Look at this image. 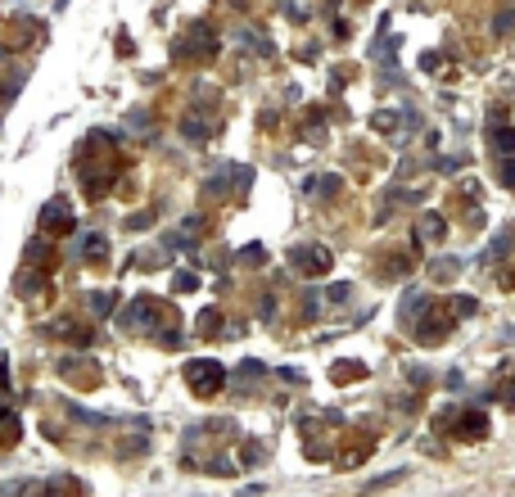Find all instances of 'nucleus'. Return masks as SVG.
<instances>
[{"label": "nucleus", "mask_w": 515, "mask_h": 497, "mask_svg": "<svg viewBox=\"0 0 515 497\" xmlns=\"http://www.w3.org/2000/svg\"><path fill=\"white\" fill-rule=\"evenodd\" d=\"M190 384L199 393H213L217 384H222V367H217V362H194L190 367Z\"/></svg>", "instance_id": "1"}, {"label": "nucleus", "mask_w": 515, "mask_h": 497, "mask_svg": "<svg viewBox=\"0 0 515 497\" xmlns=\"http://www.w3.org/2000/svg\"><path fill=\"white\" fill-rule=\"evenodd\" d=\"M299 267L303 271H325L330 262H325V248H303L299 253Z\"/></svg>", "instance_id": "2"}, {"label": "nucleus", "mask_w": 515, "mask_h": 497, "mask_svg": "<svg viewBox=\"0 0 515 497\" xmlns=\"http://www.w3.org/2000/svg\"><path fill=\"white\" fill-rule=\"evenodd\" d=\"M488 141L497 145V154H511V159H515V131H506V127H493V131H488Z\"/></svg>", "instance_id": "3"}, {"label": "nucleus", "mask_w": 515, "mask_h": 497, "mask_svg": "<svg viewBox=\"0 0 515 497\" xmlns=\"http://www.w3.org/2000/svg\"><path fill=\"white\" fill-rule=\"evenodd\" d=\"M45 227H50V231H64V227H68V208H64V199H54V204L45 208Z\"/></svg>", "instance_id": "4"}]
</instances>
